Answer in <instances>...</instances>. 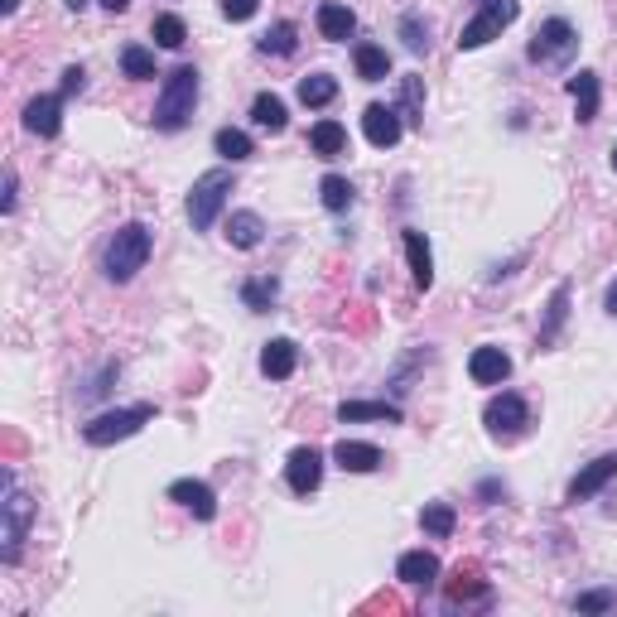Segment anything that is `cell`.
Here are the masks:
<instances>
[{
	"instance_id": "cell-1",
	"label": "cell",
	"mask_w": 617,
	"mask_h": 617,
	"mask_svg": "<svg viewBox=\"0 0 617 617\" xmlns=\"http://www.w3.org/2000/svg\"><path fill=\"white\" fill-rule=\"evenodd\" d=\"M150 246H155L150 227H145V222H126V227L107 242V251H102V270H107V280H116V285L135 280V275L145 270V261H150Z\"/></svg>"
},
{
	"instance_id": "cell-2",
	"label": "cell",
	"mask_w": 617,
	"mask_h": 617,
	"mask_svg": "<svg viewBox=\"0 0 617 617\" xmlns=\"http://www.w3.org/2000/svg\"><path fill=\"white\" fill-rule=\"evenodd\" d=\"M193 102H198V68L179 63L160 87V102H155V126L160 131H184L188 116H193Z\"/></svg>"
},
{
	"instance_id": "cell-3",
	"label": "cell",
	"mask_w": 617,
	"mask_h": 617,
	"mask_svg": "<svg viewBox=\"0 0 617 617\" xmlns=\"http://www.w3.org/2000/svg\"><path fill=\"white\" fill-rule=\"evenodd\" d=\"M0 487H5V502H0V540H5V550H0V560L15 564L20 560V545L29 536V521H34V502L25 492H15V473L10 468L0 473Z\"/></svg>"
},
{
	"instance_id": "cell-4",
	"label": "cell",
	"mask_w": 617,
	"mask_h": 617,
	"mask_svg": "<svg viewBox=\"0 0 617 617\" xmlns=\"http://www.w3.org/2000/svg\"><path fill=\"white\" fill-rule=\"evenodd\" d=\"M155 420V405H131V410H107V415H97V420H87L82 425V439L87 444H97V449H107L116 439H131L140 425H150Z\"/></svg>"
},
{
	"instance_id": "cell-5",
	"label": "cell",
	"mask_w": 617,
	"mask_h": 617,
	"mask_svg": "<svg viewBox=\"0 0 617 617\" xmlns=\"http://www.w3.org/2000/svg\"><path fill=\"white\" fill-rule=\"evenodd\" d=\"M227 193H232V174L227 169H213V174H203L193 193H188V222H193V232H208L222 213V203H227Z\"/></svg>"
},
{
	"instance_id": "cell-6",
	"label": "cell",
	"mask_w": 617,
	"mask_h": 617,
	"mask_svg": "<svg viewBox=\"0 0 617 617\" xmlns=\"http://www.w3.org/2000/svg\"><path fill=\"white\" fill-rule=\"evenodd\" d=\"M516 15H521L516 0H483L478 15H473V20L463 25V34H458V49H483V44H492Z\"/></svg>"
},
{
	"instance_id": "cell-7",
	"label": "cell",
	"mask_w": 617,
	"mask_h": 617,
	"mask_svg": "<svg viewBox=\"0 0 617 617\" xmlns=\"http://www.w3.org/2000/svg\"><path fill=\"white\" fill-rule=\"evenodd\" d=\"M574 49H579V34H574V25L555 15V20H545V25L536 29L531 58H536V63H569V58H574Z\"/></svg>"
},
{
	"instance_id": "cell-8",
	"label": "cell",
	"mask_w": 617,
	"mask_h": 617,
	"mask_svg": "<svg viewBox=\"0 0 617 617\" xmlns=\"http://www.w3.org/2000/svg\"><path fill=\"white\" fill-rule=\"evenodd\" d=\"M526 420H531V410H526V401L516 396V391H502V396H492L483 410V425L497 439H516V434L526 430Z\"/></svg>"
},
{
	"instance_id": "cell-9",
	"label": "cell",
	"mask_w": 617,
	"mask_h": 617,
	"mask_svg": "<svg viewBox=\"0 0 617 617\" xmlns=\"http://www.w3.org/2000/svg\"><path fill=\"white\" fill-rule=\"evenodd\" d=\"M169 502L188 507L198 521H213L217 516V492L208 483H198V478H179V483H169Z\"/></svg>"
},
{
	"instance_id": "cell-10",
	"label": "cell",
	"mask_w": 617,
	"mask_h": 617,
	"mask_svg": "<svg viewBox=\"0 0 617 617\" xmlns=\"http://www.w3.org/2000/svg\"><path fill=\"white\" fill-rule=\"evenodd\" d=\"M362 131H367V140H372L376 150H391L401 140V111L372 102V107L362 111Z\"/></svg>"
},
{
	"instance_id": "cell-11",
	"label": "cell",
	"mask_w": 617,
	"mask_h": 617,
	"mask_svg": "<svg viewBox=\"0 0 617 617\" xmlns=\"http://www.w3.org/2000/svg\"><path fill=\"white\" fill-rule=\"evenodd\" d=\"M58 126H63V97H34L25 107V131L29 135H39V140H54Z\"/></svg>"
},
{
	"instance_id": "cell-12",
	"label": "cell",
	"mask_w": 617,
	"mask_h": 617,
	"mask_svg": "<svg viewBox=\"0 0 617 617\" xmlns=\"http://www.w3.org/2000/svg\"><path fill=\"white\" fill-rule=\"evenodd\" d=\"M468 376L478 381V386H502L511 376V357L502 348H473V357H468Z\"/></svg>"
},
{
	"instance_id": "cell-13",
	"label": "cell",
	"mask_w": 617,
	"mask_h": 617,
	"mask_svg": "<svg viewBox=\"0 0 617 617\" xmlns=\"http://www.w3.org/2000/svg\"><path fill=\"white\" fill-rule=\"evenodd\" d=\"M285 478H290V487H295L299 497H309V492L323 483V454L319 449H309V444L295 449V454H290V468H285Z\"/></svg>"
},
{
	"instance_id": "cell-14",
	"label": "cell",
	"mask_w": 617,
	"mask_h": 617,
	"mask_svg": "<svg viewBox=\"0 0 617 617\" xmlns=\"http://www.w3.org/2000/svg\"><path fill=\"white\" fill-rule=\"evenodd\" d=\"M617 478V454H603V458H593L589 468L569 483V502H589L593 492H603V487Z\"/></svg>"
},
{
	"instance_id": "cell-15",
	"label": "cell",
	"mask_w": 617,
	"mask_h": 617,
	"mask_svg": "<svg viewBox=\"0 0 617 617\" xmlns=\"http://www.w3.org/2000/svg\"><path fill=\"white\" fill-rule=\"evenodd\" d=\"M333 463H338L343 473H376V468H381V449H376V444H362V439H338Z\"/></svg>"
},
{
	"instance_id": "cell-16",
	"label": "cell",
	"mask_w": 617,
	"mask_h": 617,
	"mask_svg": "<svg viewBox=\"0 0 617 617\" xmlns=\"http://www.w3.org/2000/svg\"><path fill=\"white\" fill-rule=\"evenodd\" d=\"M396 579H401V584H415V589L434 584V579H439V555H434V550H410V555H401Z\"/></svg>"
},
{
	"instance_id": "cell-17",
	"label": "cell",
	"mask_w": 617,
	"mask_h": 617,
	"mask_svg": "<svg viewBox=\"0 0 617 617\" xmlns=\"http://www.w3.org/2000/svg\"><path fill=\"white\" fill-rule=\"evenodd\" d=\"M458 603H463V608H473V603H478V608H487V603H492V589H487L473 569H463V564H458L454 584H449V608H458Z\"/></svg>"
},
{
	"instance_id": "cell-18",
	"label": "cell",
	"mask_w": 617,
	"mask_h": 617,
	"mask_svg": "<svg viewBox=\"0 0 617 617\" xmlns=\"http://www.w3.org/2000/svg\"><path fill=\"white\" fill-rule=\"evenodd\" d=\"M299 367V348L290 343V338H270L266 352H261V372L270 376V381H285V376Z\"/></svg>"
},
{
	"instance_id": "cell-19",
	"label": "cell",
	"mask_w": 617,
	"mask_h": 617,
	"mask_svg": "<svg viewBox=\"0 0 617 617\" xmlns=\"http://www.w3.org/2000/svg\"><path fill=\"white\" fill-rule=\"evenodd\" d=\"M338 420H343V425H357V420H386V425H401V405H386V401H343V405H338Z\"/></svg>"
},
{
	"instance_id": "cell-20",
	"label": "cell",
	"mask_w": 617,
	"mask_h": 617,
	"mask_svg": "<svg viewBox=\"0 0 617 617\" xmlns=\"http://www.w3.org/2000/svg\"><path fill=\"white\" fill-rule=\"evenodd\" d=\"M352 29H357V15H352L348 5H338V0L319 5V34H323V39L343 44V39H352Z\"/></svg>"
},
{
	"instance_id": "cell-21",
	"label": "cell",
	"mask_w": 617,
	"mask_h": 617,
	"mask_svg": "<svg viewBox=\"0 0 617 617\" xmlns=\"http://www.w3.org/2000/svg\"><path fill=\"white\" fill-rule=\"evenodd\" d=\"M405 256H410V275H415V285L430 290L434 285V256H430L425 232H405Z\"/></svg>"
},
{
	"instance_id": "cell-22",
	"label": "cell",
	"mask_w": 617,
	"mask_h": 617,
	"mask_svg": "<svg viewBox=\"0 0 617 617\" xmlns=\"http://www.w3.org/2000/svg\"><path fill=\"white\" fill-rule=\"evenodd\" d=\"M261 237H266V222H261L256 213H232L227 217V242L237 246V251H256Z\"/></svg>"
},
{
	"instance_id": "cell-23",
	"label": "cell",
	"mask_w": 617,
	"mask_h": 617,
	"mask_svg": "<svg viewBox=\"0 0 617 617\" xmlns=\"http://www.w3.org/2000/svg\"><path fill=\"white\" fill-rule=\"evenodd\" d=\"M569 97H574V116H579V121H593V116H598V73H589V68L574 73V78H569Z\"/></svg>"
},
{
	"instance_id": "cell-24",
	"label": "cell",
	"mask_w": 617,
	"mask_h": 617,
	"mask_svg": "<svg viewBox=\"0 0 617 617\" xmlns=\"http://www.w3.org/2000/svg\"><path fill=\"white\" fill-rule=\"evenodd\" d=\"M309 150H314L319 160H338V155L348 150V131H343L338 121H319V126L309 131Z\"/></svg>"
},
{
	"instance_id": "cell-25",
	"label": "cell",
	"mask_w": 617,
	"mask_h": 617,
	"mask_svg": "<svg viewBox=\"0 0 617 617\" xmlns=\"http://www.w3.org/2000/svg\"><path fill=\"white\" fill-rule=\"evenodd\" d=\"M352 63H357V78L362 82H381L391 73V54H386L381 44H357V49H352Z\"/></svg>"
},
{
	"instance_id": "cell-26",
	"label": "cell",
	"mask_w": 617,
	"mask_h": 617,
	"mask_svg": "<svg viewBox=\"0 0 617 617\" xmlns=\"http://www.w3.org/2000/svg\"><path fill=\"white\" fill-rule=\"evenodd\" d=\"M251 121H256L261 131H270V135H280L285 126H290V116H285V102H280L275 92H261V97L251 102Z\"/></svg>"
},
{
	"instance_id": "cell-27",
	"label": "cell",
	"mask_w": 617,
	"mask_h": 617,
	"mask_svg": "<svg viewBox=\"0 0 617 617\" xmlns=\"http://www.w3.org/2000/svg\"><path fill=\"white\" fill-rule=\"evenodd\" d=\"M295 44H299V29L290 25V20L270 25L266 34L256 39V49H261V54H275V58H290V54H295Z\"/></svg>"
},
{
	"instance_id": "cell-28",
	"label": "cell",
	"mask_w": 617,
	"mask_h": 617,
	"mask_svg": "<svg viewBox=\"0 0 617 617\" xmlns=\"http://www.w3.org/2000/svg\"><path fill=\"white\" fill-rule=\"evenodd\" d=\"M333 97H338V78H328V73L299 78V102H304V107H328Z\"/></svg>"
},
{
	"instance_id": "cell-29",
	"label": "cell",
	"mask_w": 617,
	"mask_h": 617,
	"mask_svg": "<svg viewBox=\"0 0 617 617\" xmlns=\"http://www.w3.org/2000/svg\"><path fill=\"white\" fill-rule=\"evenodd\" d=\"M213 145H217V155H222V160H251V155H256V145H251V135L246 131H237V126H222V131L213 135Z\"/></svg>"
},
{
	"instance_id": "cell-30",
	"label": "cell",
	"mask_w": 617,
	"mask_h": 617,
	"mask_svg": "<svg viewBox=\"0 0 617 617\" xmlns=\"http://www.w3.org/2000/svg\"><path fill=\"white\" fill-rule=\"evenodd\" d=\"M319 198H323V208H328V213H348V208H352V184L343 179V174H323Z\"/></svg>"
},
{
	"instance_id": "cell-31",
	"label": "cell",
	"mask_w": 617,
	"mask_h": 617,
	"mask_svg": "<svg viewBox=\"0 0 617 617\" xmlns=\"http://www.w3.org/2000/svg\"><path fill=\"white\" fill-rule=\"evenodd\" d=\"M275 295H280V280H270V275H261V280H246V285H242L246 309H256V314H266L270 304H275Z\"/></svg>"
},
{
	"instance_id": "cell-32",
	"label": "cell",
	"mask_w": 617,
	"mask_h": 617,
	"mask_svg": "<svg viewBox=\"0 0 617 617\" xmlns=\"http://www.w3.org/2000/svg\"><path fill=\"white\" fill-rule=\"evenodd\" d=\"M121 73H126V78H155V54H150V49H140V44H126V49H121Z\"/></svg>"
},
{
	"instance_id": "cell-33",
	"label": "cell",
	"mask_w": 617,
	"mask_h": 617,
	"mask_svg": "<svg viewBox=\"0 0 617 617\" xmlns=\"http://www.w3.org/2000/svg\"><path fill=\"white\" fill-rule=\"evenodd\" d=\"M564 314H569V285H560V290H555V299H550V314H545V328H540V348H550V343H555Z\"/></svg>"
},
{
	"instance_id": "cell-34",
	"label": "cell",
	"mask_w": 617,
	"mask_h": 617,
	"mask_svg": "<svg viewBox=\"0 0 617 617\" xmlns=\"http://www.w3.org/2000/svg\"><path fill=\"white\" fill-rule=\"evenodd\" d=\"M420 526L430 531V536H454V526H458V516H454V507H444V502H434V507H425L420 511Z\"/></svg>"
},
{
	"instance_id": "cell-35",
	"label": "cell",
	"mask_w": 617,
	"mask_h": 617,
	"mask_svg": "<svg viewBox=\"0 0 617 617\" xmlns=\"http://www.w3.org/2000/svg\"><path fill=\"white\" fill-rule=\"evenodd\" d=\"M184 39H188V29L179 15H160V20H155V44H160V49H184Z\"/></svg>"
},
{
	"instance_id": "cell-36",
	"label": "cell",
	"mask_w": 617,
	"mask_h": 617,
	"mask_svg": "<svg viewBox=\"0 0 617 617\" xmlns=\"http://www.w3.org/2000/svg\"><path fill=\"white\" fill-rule=\"evenodd\" d=\"M401 39H405V49H410V54H425V49H430V25H425L420 15H405V20H401Z\"/></svg>"
},
{
	"instance_id": "cell-37",
	"label": "cell",
	"mask_w": 617,
	"mask_h": 617,
	"mask_svg": "<svg viewBox=\"0 0 617 617\" xmlns=\"http://www.w3.org/2000/svg\"><path fill=\"white\" fill-rule=\"evenodd\" d=\"M617 608V593L613 589H593L574 598V613H613Z\"/></svg>"
},
{
	"instance_id": "cell-38",
	"label": "cell",
	"mask_w": 617,
	"mask_h": 617,
	"mask_svg": "<svg viewBox=\"0 0 617 617\" xmlns=\"http://www.w3.org/2000/svg\"><path fill=\"white\" fill-rule=\"evenodd\" d=\"M261 10V0H222V15L227 20H251Z\"/></svg>"
},
{
	"instance_id": "cell-39",
	"label": "cell",
	"mask_w": 617,
	"mask_h": 617,
	"mask_svg": "<svg viewBox=\"0 0 617 617\" xmlns=\"http://www.w3.org/2000/svg\"><path fill=\"white\" fill-rule=\"evenodd\" d=\"M401 102H405V111H420V102H425V92H420V78H405Z\"/></svg>"
},
{
	"instance_id": "cell-40",
	"label": "cell",
	"mask_w": 617,
	"mask_h": 617,
	"mask_svg": "<svg viewBox=\"0 0 617 617\" xmlns=\"http://www.w3.org/2000/svg\"><path fill=\"white\" fill-rule=\"evenodd\" d=\"M82 82H87V73H82V68H68V73H63V92H58V97H78Z\"/></svg>"
},
{
	"instance_id": "cell-41",
	"label": "cell",
	"mask_w": 617,
	"mask_h": 617,
	"mask_svg": "<svg viewBox=\"0 0 617 617\" xmlns=\"http://www.w3.org/2000/svg\"><path fill=\"white\" fill-rule=\"evenodd\" d=\"M15 169H5V193H0V213H15Z\"/></svg>"
},
{
	"instance_id": "cell-42",
	"label": "cell",
	"mask_w": 617,
	"mask_h": 617,
	"mask_svg": "<svg viewBox=\"0 0 617 617\" xmlns=\"http://www.w3.org/2000/svg\"><path fill=\"white\" fill-rule=\"evenodd\" d=\"M102 5H107L111 15H121V10H126V5H131V0H102Z\"/></svg>"
},
{
	"instance_id": "cell-43",
	"label": "cell",
	"mask_w": 617,
	"mask_h": 617,
	"mask_svg": "<svg viewBox=\"0 0 617 617\" xmlns=\"http://www.w3.org/2000/svg\"><path fill=\"white\" fill-rule=\"evenodd\" d=\"M608 314H617V280L608 285Z\"/></svg>"
},
{
	"instance_id": "cell-44",
	"label": "cell",
	"mask_w": 617,
	"mask_h": 617,
	"mask_svg": "<svg viewBox=\"0 0 617 617\" xmlns=\"http://www.w3.org/2000/svg\"><path fill=\"white\" fill-rule=\"evenodd\" d=\"M20 10V0H0V15H15Z\"/></svg>"
},
{
	"instance_id": "cell-45",
	"label": "cell",
	"mask_w": 617,
	"mask_h": 617,
	"mask_svg": "<svg viewBox=\"0 0 617 617\" xmlns=\"http://www.w3.org/2000/svg\"><path fill=\"white\" fill-rule=\"evenodd\" d=\"M82 5H87V0H68V10H82Z\"/></svg>"
},
{
	"instance_id": "cell-46",
	"label": "cell",
	"mask_w": 617,
	"mask_h": 617,
	"mask_svg": "<svg viewBox=\"0 0 617 617\" xmlns=\"http://www.w3.org/2000/svg\"><path fill=\"white\" fill-rule=\"evenodd\" d=\"M613 169H617V145H613Z\"/></svg>"
}]
</instances>
